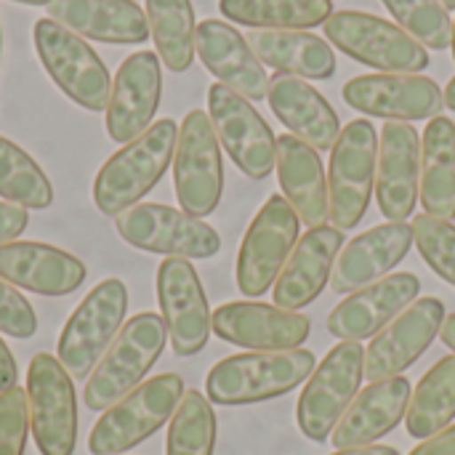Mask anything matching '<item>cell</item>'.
<instances>
[{
  "label": "cell",
  "mask_w": 455,
  "mask_h": 455,
  "mask_svg": "<svg viewBox=\"0 0 455 455\" xmlns=\"http://www.w3.org/2000/svg\"><path fill=\"white\" fill-rule=\"evenodd\" d=\"M179 139V125L171 117L152 123L141 136L123 144L96 173L93 203L107 216H120L123 211L139 205V200L155 189L173 163Z\"/></svg>",
  "instance_id": "cell-1"
},
{
  "label": "cell",
  "mask_w": 455,
  "mask_h": 455,
  "mask_svg": "<svg viewBox=\"0 0 455 455\" xmlns=\"http://www.w3.org/2000/svg\"><path fill=\"white\" fill-rule=\"evenodd\" d=\"M211 331L221 341L251 352H283L299 349L309 339L312 323L309 317L277 304L232 301L221 304L211 315Z\"/></svg>",
  "instance_id": "cell-18"
},
{
  "label": "cell",
  "mask_w": 455,
  "mask_h": 455,
  "mask_svg": "<svg viewBox=\"0 0 455 455\" xmlns=\"http://www.w3.org/2000/svg\"><path fill=\"white\" fill-rule=\"evenodd\" d=\"M440 339H443V344L455 355V312L453 315H445V323L440 328Z\"/></svg>",
  "instance_id": "cell-45"
},
{
  "label": "cell",
  "mask_w": 455,
  "mask_h": 455,
  "mask_svg": "<svg viewBox=\"0 0 455 455\" xmlns=\"http://www.w3.org/2000/svg\"><path fill=\"white\" fill-rule=\"evenodd\" d=\"M341 248L344 232L336 227L323 224L301 235L275 283V304L288 312H296L320 299L333 275Z\"/></svg>",
  "instance_id": "cell-23"
},
{
  "label": "cell",
  "mask_w": 455,
  "mask_h": 455,
  "mask_svg": "<svg viewBox=\"0 0 455 455\" xmlns=\"http://www.w3.org/2000/svg\"><path fill=\"white\" fill-rule=\"evenodd\" d=\"M411 395L413 389L405 376L373 381L371 387H365L336 424L331 435L333 448L349 451L373 445L376 440L387 437L392 429L400 427V421H405Z\"/></svg>",
  "instance_id": "cell-26"
},
{
  "label": "cell",
  "mask_w": 455,
  "mask_h": 455,
  "mask_svg": "<svg viewBox=\"0 0 455 455\" xmlns=\"http://www.w3.org/2000/svg\"><path fill=\"white\" fill-rule=\"evenodd\" d=\"M333 455H400V451L397 448H389V445H363V448L336 451Z\"/></svg>",
  "instance_id": "cell-44"
},
{
  "label": "cell",
  "mask_w": 455,
  "mask_h": 455,
  "mask_svg": "<svg viewBox=\"0 0 455 455\" xmlns=\"http://www.w3.org/2000/svg\"><path fill=\"white\" fill-rule=\"evenodd\" d=\"M317 360L309 349L248 352L216 363L205 379V395L216 405H256L307 384Z\"/></svg>",
  "instance_id": "cell-2"
},
{
  "label": "cell",
  "mask_w": 455,
  "mask_h": 455,
  "mask_svg": "<svg viewBox=\"0 0 455 455\" xmlns=\"http://www.w3.org/2000/svg\"><path fill=\"white\" fill-rule=\"evenodd\" d=\"M32 37L37 59L59 91L88 112H104L109 104L112 80L107 64L85 43V37L53 19H37Z\"/></svg>",
  "instance_id": "cell-6"
},
{
  "label": "cell",
  "mask_w": 455,
  "mask_h": 455,
  "mask_svg": "<svg viewBox=\"0 0 455 455\" xmlns=\"http://www.w3.org/2000/svg\"><path fill=\"white\" fill-rule=\"evenodd\" d=\"M117 235L147 253L176 259H213L221 251L219 232L197 216L163 203H139L115 216Z\"/></svg>",
  "instance_id": "cell-11"
},
{
  "label": "cell",
  "mask_w": 455,
  "mask_h": 455,
  "mask_svg": "<svg viewBox=\"0 0 455 455\" xmlns=\"http://www.w3.org/2000/svg\"><path fill=\"white\" fill-rule=\"evenodd\" d=\"M267 99H269V107L277 115V120L293 136H299L317 152L333 149V144L341 133V123H339L336 109L331 107V101L317 88H312L301 77L277 72L269 80Z\"/></svg>",
  "instance_id": "cell-28"
},
{
  "label": "cell",
  "mask_w": 455,
  "mask_h": 455,
  "mask_svg": "<svg viewBox=\"0 0 455 455\" xmlns=\"http://www.w3.org/2000/svg\"><path fill=\"white\" fill-rule=\"evenodd\" d=\"M277 181L283 197L309 229L328 221V179L320 152L293 133L277 136Z\"/></svg>",
  "instance_id": "cell-29"
},
{
  "label": "cell",
  "mask_w": 455,
  "mask_h": 455,
  "mask_svg": "<svg viewBox=\"0 0 455 455\" xmlns=\"http://www.w3.org/2000/svg\"><path fill=\"white\" fill-rule=\"evenodd\" d=\"M445 323V304L435 296L405 307L365 349V379L384 381L408 371L435 341Z\"/></svg>",
  "instance_id": "cell-17"
},
{
  "label": "cell",
  "mask_w": 455,
  "mask_h": 455,
  "mask_svg": "<svg viewBox=\"0 0 455 455\" xmlns=\"http://www.w3.org/2000/svg\"><path fill=\"white\" fill-rule=\"evenodd\" d=\"M157 304L179 357H192L211 339V309L205 288L189 259L168 256L157 269Z\"/></svg>",
  "instance_id": "cell-16"
},
{
  "label": "cell",
  "mask_w": 455,
  "mask_h": 455,
  "mask_svg": "<svg viewBox=\"0 0 455 455\" xmlns=\"http://www.w3.org/2000/svg\"><path fill=\"white\" fill-rule=\"evenodd\" d=\"M455 419V355L443 357L424 373L411 395L405 429L413 440H429Z\"/></svg>",
  "instance_id": "cell-32"
},
{
  "label": "cell",
  "mask_w": 455,
  "mask_h": 455,
  "mask_svg": "<svg viewBox=\"0 0 455 455\" xmlns=\"http://www.w3.org/2000/svg\"><path fill=\"white\" fill-rule=\"evenodd\" d=\"M173 187L184 213L211 216L224 192V160L221 144L208 112L192 109L179 125L173 152Z\"/></svg>",
  "instance_id": "cell-10"
},
{
  "label": "cell",
  "mask_w": 455,
  "mask_h": 455,
  "mask_svg": "<svg viewBox=\"0 0 455 455\" xmlns=\"http://www.w3.org/2000/svg\"><path fill=\"white\" fill-rule=\"evenodd\" d=\"M248 45L261 64L301 80H328L336 75V53L328 40L307 29H251Z\"/></svg>",
  "instance_id": "cell-30"
},
{
  "label": "cell",
  "mask_w": 455,
  "mask_h": 455,
  "mask_svg": "<svg viewBox=\"0 0 455 455\" xmlns=\"http://www.w3.org/2000/svg\"><path fill=\"white\" fill-rule=\"evenodd\" d=\"M421 197V139L411 123L387 120L379 136L376 200L389 221H405Z\"/></svg>",
  "instance_id": "cell-19"
},
{
  "label": "cell",
  "mask_w": 455,
  "mask_h": 455,
  "mask_svg": "<svg viewBox=\"0 0 455 455\" xmlns=\"http://www.w3.org/2000/svg\"><path fill=\"white\" fill-rule=\"evenodd\" d=\"M181 397L184 381L176 373H163L139 384L133 392L109 405L93 424L88 451L93 455H120L141 445L160 427H165L168 419H173Z\"/></svg>",
  "instance_id": "cell-4"
},
{
  "label": "cell",
  "mask_w": 455,
  "mask_h": 455,
  "mask_svg": "<svg viewBox=\"0 0 455 455\" xmlns=\"http://www.w3.org/2000/svg\"><path fill=\"white\" fill-rule=\"evenodd\" d=\"M344 101L371 117L384 120H432L445 109V93L427 75H405V72H379L352 77L344 91Z\"/></svg>",
  "instance_id": "cell-15"
},
{
  "label": "cell",
  "mask_w": 455,
  "mask_h": 455,
  "mask_svg": "<svg viewBox=\"0 0 455 455\" xmlns=\"http://www.w3.org/2000/svg\"><path fill=\"white\" fill-rule=\"evenodd\" d=\"M411 455H455V427H448L440 435L424 440Z\"/></svg>",
  "instance_id": "cell-42"
},
{
  "label": "cell",
  "mask_w": 455,
  "mask_h": 455,
  "mask_svg": "<svg viewBox=\"0 0 455 455\" xmlns=\"http://www.w3.org/2000/svg\"><path fill=\"white\" fill-rule=\"evenodd\" d=\"M216 448V413L205 395L197 389L184 392L165 440V455H213Z\"/></svg>",
  "instance_id": "cell-36"
},
{
  "label": "cell",
  "mask_w": 455,
  "mask_h": 455,
  "mask_svg": "<svg viewBox=\"0 0 455 455\" xmlns=\"http://www.w3.org/2000/svg\"><path fill=\"white\" fill-rule=\"evenodd\" d=\"M29 429L43 455H72L77 443V397L59 357L35 355L27 368Z\"/></svg>",
  "instance_id": "cell-13"
},
{
  "label": "cell",
  "mask_w": 455,
  "mask_h": 455,
  "mask_svg": "<svg viewBox=\"0 0 455 455\" xmlns=\"http://www.w3.org/2000/svg\"><path fill=\"white\" fill-rule=\"evenodd\" d=\"M440 3H443V5H445L448 11H451V8H455V0H440Z\"/></svg>",
  "instance_id": "cell-48"
},
{
  "label": "cell",
  "mask_w": 455,
  "mask_h": 455,
  "mask_svg": "<svg viewBox=\"0 0 455 455\" xmlns=\"http://www.w3.org/2000/svg\"><path fill=\"white\" fill-rule=\"evenodd\" d=\"M379 133L371 120L357 117L341 128L328 163V219L336 229H355L376 192Z\"/></svg>",
  "instance_id": "cell-5"
},
{
  "label": "cell",
  "mask_w": 455,
  "mask_h": 455,
  "mask_svg": "<svg viewBox=\"0 0 455 455\" xmlns=\"http://www.w3.org/2000/svg\"><path fill=\"white\" fill-rule=\"evenodd\" d=\"M195 48L205 69L227 88L248 101H261L269 91L264 64L248 45V40L221 19H205L197 24Z\"/></svg>",
  "instance_id": "cell-24"
},
{
  "label": "cell",
  "mask_w": 455,
  "mask_h": 455,
  "mask_svg": "<svg viewBox=\"0 0 455 455\" xmlns=\"http://www.w3.org/2000/svg\"><path fill=\"white\" fill-rule=\"evenodd\" d=\"M13 3H24V5H48L51 0H13Z\"/></svg>",
  "instance_id": "cell-47"
},
{
  "label": "cell",
  "mask_w": 455,
  "mask_h": 455,
  "mask_svg": "<svg viewBox=\"0 0 455 455\" xmlns=\"http://www.w3.org/2000/svg\"><path fill=\"white\" fill-rule=\"evenodd\" d=\"M421 205L429 216H455V123L432 117L421 136Z\"/></svg>",
  "instance_id": "cell-31"
},
{
  "label": "cell",
  "mask_w": 455,
  "mask_h": 455,
  "mask_svg": "<svg viewBox=\"0 0 455 455\" xmlns=\"http://www.w3.org/2000/svg\"><path fill=\"white\" fill-rule=\"evenodd\" d=\"M29 224V213L21 205L0 203V245L13 243Z\"/></svg>",
  "instance_id": "cell-41"
},
{
  "label": "cell",
  "mask_w": 455,
  "mask_h": 455,
  "mask_svg": "<svg viewBox=\"0 0 455 455\" xmlns=\"http://www.w3.org/2000/svg\"><path fill=\"white\" fill-rule=\"evenodd\" d=\"M299 216L283 195H272L251 221L237 253V288L248 299L264 296L280 277L299 243Z\"/></svg>",
  "instance_id": "cell-12"
},
{
  "label": "cell",
  "mask_w": 455,
  "mask_h": 455,
  "mask_svg": "<svg viewBox=\"0 0 455 455\" xmlns=\"http://www.w3.org/2000/svg\"><path fill=\"white\" fill-rule=\"evenodd\" d=\"M168 341L163 315L141 312L120 328L93 373L88 376L83 400L88 411H107L120 397L144 384L152 365L160 360Z\"/></svg>",
  "instance_id": "cell-3"
},
{
  "label": "cell",
  "mask_w": 455,
  "mask_h": 455,
  "mask_svg": "<svg viewBox=\"0 0 455 455\" xmlns=\"http://www.w3.org/2000/svg\"><path fill=\"white\" fill-rule=\"evenodd\" d=\"M411 245L413 227L405 221H387L352 237L336 259L331 288L336 293H355L387 277L408 256Z\"/></svg>",
  "instance_id": "cell-22"
},
{
  "label": "cell",
  "mask_w": 455,
  "mask_h": 455,
  "mask_svg": "<svg viewBox=\"0 0 455 455\" xmlns=\"http://www.w3.org/2000/svg\"><path fill=\"white\" fill-rule=\"evenodd\" d=\"M29 437L27 392L13 387L0 392V455H24Z\"/></svg>",
  "instance_id": "cell-39"
},
{
  "label": "cell",
  "mask_w": 455,
  "mask_h": 455,
  "mask_svg": "<svg viewBox=\"0 0 455 455\" xmlns=\"http://www.w3.org/2000/svg\"><path fill=\"white\" fill-rule=\"evenodd\" d=\"M163 96V69L155 51L131 53L112 83L107 104V133L117 144H128L141 136L160 107Z\"/></svg>",
  "instance_id": "cell-20"
},
{
  "label": "cell",
  "mask_w": 455,
  "mask_h": 455,
  "mask_svg": "<svg viewBox=\"0 0 455 455\" xmlns=\"http://www.w3.org/2000/svg\"><path fill=\"white\" fill-rule=\"evenodd\" d=\"M395 21L424 48L445 51L453 43V21L440 0H384Z\"/></svg>",
  "instance_id": "cell-37"
},
{
  "label": "cell",
  "mask_w": 455,
  "mask_h": 455,
  "mask_svg": "<svg viewBox=\"0 0 455 455\" xmlns=\"http://www.w3.org/2000/svg\"><path fill=\"white\" fill-rule=\"evenodd\" d=\"M0 197L21 208H48L53 203V187L45 171L11 139L0 136Z\"/></svg>",
  "instance_id": "cell-35"
},
{
  "label": "cell",
  "mask_w": 455,
  "mask_h": 455,
  "mask_svg": "<svg viewBox=\"0 0 455 455\" xmlns=\"http://www.w3.org/2000/svg\"><path fill=\"white\" fill-rule=\"evenodd\" d=\"M144 13L163 64L171 72H187L197 53V24L192 0H147Z\"/></svg>",
  "instance_id": "cell-33"
},
{
  "label": "cell",
  "mask_w": 455,
  "mask_h": 455,
  "mask_svg": "<svg viewBox=\"0 0 455 455\" xmlns=\"http://www.w3.org/2000/svg\"><path fill=\"white\" fill-rule=\"evenodd\" d=\"M37 331V315L16 285L0 277V333L13 339H32Z\"/></svg>",
  "instance_id": "cell-40"
},
{
  "label": "cell",
  "mask_w": 455,
  "mask_h": 455,
  "mask_svg": "<svg viewBox=\"0 0 455 455\" xmlns=\"http://www.w3.org/2000/svg\"><path fill=\"white\" fill-rule=\"evenodd\" d=\"M421 280L413 272L387 275L344 299L328 317V331L341 341H363L381 333L419 299Z\"/></svg>",
  "instance_id": "cell-21"
},
{
  "label": "cell",
  "mask_w": 455,
  "mask_h": 455,
  "mask_svg": "<svg viewBox=\"0 0 455 455\" xmlns=\"http://www.w3.org/2000/svg\"><path fill=\"white\" fill-rule=\"evenodd\" d=\"M413 243L424 261L445 280L455 285V224L421 213L413 219Z\"/></svg>",
  "instance_id": "cell-38"
},
{
  "label": "cell",
  "mask_w": 455,
  "mask_h": 455,
  "mask_svg": "<svg viewBox=\"0 0 455 455\" xmlns=\"http://www.w3.org/2000/svg\"><path fill=\"white\" fill-rule=\"evenodd\" d=\"M208 117L219 144L248 179H267L275 171L277 136L248 99L213 83L208 88Z\"/></svg>",
  "instance_id": "cell-14"
},
{
  "label": "cell",
  "mask_w": 455,
  "mask_h": 455,
  "mask_svg": "<svg viewBox=\"0 0 455 455\" xmlns=\"http://www.w3.org/2000/svg\"><path fill=\"white\" fill-rule=\"evenodd\" d=\"M0 277L40 296H69L85 280V264L53 245L13 240L0 245Z\"/></svg>",
  "instance_id": "cell-25"
},
{
  "label": "cell",
  "mask_w": 455,
  "mask_h": 455,
  "mask_svg": "<svg viewBox=\"0 0 455 455\" xmlns=\"http://www.w3.org/2000/svg\"><path fill=\"white\" fill-rule=\"evenodd\" d=\"M219 8L251 29H312L333 16V0H219Z\"/></svg>",
  "instance_id": "cell-34"
},
{
  "label": "cell",
  "mask_w": 455,
  "mask_h": 455,
  "mask_svg": "<svg viewBox=\"0 0 455 455\" xmlns=\"http://www.w3.org/2000/svg\"><path fill=\"white\" fill-rule=\"evenodd\" d=\"M445 104L455 112V77L448 83V88H445Z\"/></svg>",
  "instance_id": "cell-46"
},
{
  "label": "cell",
  "mask_w": 455,
  "mask_h": 455,
  "mask_svg": "<svg viewBox=\"0 0 455 455\" xmlns=\"http://www.w3.org/2000/svg\"><path fill=\"white\" fill-rule=\"evenodd\" d=\"M48 19L80 37L112 45H136L149 37L147 13L133 0H51Z\"/></svg>",
  "instance_id": "cell-27"
},
{
  "label": "cell",
  "mask_w": 455,
  "mask_h": 455,
  "mask_svg": "<svg viewBox=\"0 0 455 455\" xmlns=\"http://www.w3.org/2000/svg\"><path fill=\"white\" fill-rule=\"evenodd\" d=\"M451 48H453V61H455V24H453V43H451Z\"/></svg>",
  "instance_id": "cell-49"
},
{
  "label": "cell",
  "mask_w": 455,
  "mask_h": 455,
  "mask_svg": "<svg viewBox=\"0 0 455 455\" xmlns=\"http://www.w3.org/2000/svg\"><path fill=\"white\" fill-rule=\"evenodd\" d=\"M19 371H16V360L8 349V344L0 339V392H8L16 387Z\"/></svg>",
  "instance_id": "cell-43"
},
{
  "label": "cell",
  "mask_w": 455,
  "mask_h": 455,
  "mask_svg": "<svg viewBox=\"0 0 455 455\" xmlns=\"http://www.w3.org/2000/svg\"><path fill=\"white\" fill-rule=\"evenodd\" d=\"M365 379V347L360 341L336 344L312 371L296 405L299 429L312 443H325Z\"/></svg>",
  "instance_id": "cell-7"
},
{
  "label": "cell",
  "mask_w": 455,
  "mask_h": 455,
  "mask_svg": "<svg viewBox=\"0 0 455 455\" xmlns=\"http://www.w3.org/2000/svg\"><path fill=\"white\" fill-rule=\"evenodd\" d=\"M128 312V288L123 280H101L69 315L61 328L56 352L61 368L72 379H85L93 373L115 336L120 333Z\"/></svg>",
  "instance_id": "cell-8"
},
{
  "label": "cell",
  "mask_w": 455,
  "mask_h": 455,
  "mask_svg": "<svg viewBox=\"0 0 455 455\" xmlns=\"http://www.w3.org/2000/svg\"><path fill=\"white\" fill-rule=\"evenodd\" d=\"M325 35L349 59L381 72L416 75L429 67V51L413 35L365 11H336L325 21Z\"/></svg>",
  "instance_id": "cell-9"
}]
</instances>
